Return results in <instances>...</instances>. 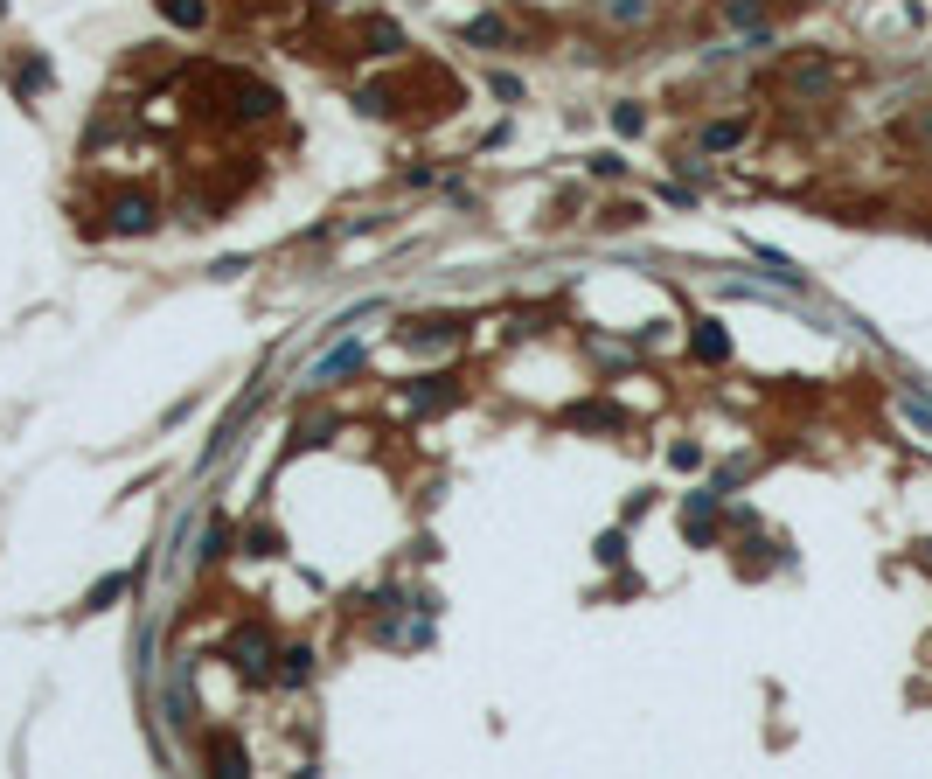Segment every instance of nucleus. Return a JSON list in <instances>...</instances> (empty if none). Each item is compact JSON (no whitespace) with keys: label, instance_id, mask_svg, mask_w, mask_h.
<instances>
[{"label":"nucleus","instance_id":"nucleus-1","mask_svg":"<svg viewBox=\"0 0 932 779\" xmlns=\"http://www.w3.org/2000/svg\"><path fill=\"white\" fill-rule=\"evenodd\" d=\"M223 654H230V668H237L244 682H265V668H272V633H265V626H237Z\"/></svg>","mask_w":932,"mask_h":779},{"label":"nucleus","instance_id":"nucleus-2","mask_svg":"<svg viewBox=\"0 0 932 779\" xmlns=\"http://www.w3.org/2000/svg\"><path fill=\"white\" fill-rule=\"evenodd\" d=\"M404 404H411L418 418H432V411H453V404H460V390H453L446 376H425L418 390H404Z\"/></svg>","mask_w":932,"mask_h":779},{"label":"nucleus","instance_id":"nucleus-3","mask_svg":"<svg viewBox=\"0 0 932 779\" xmlns=\"http://www.w3.org/2000/svg\"><path fill=\"white\" fill-rule=\"evenodd\" d=\"M689 348H696V362H731V334H724L717 320H696Z\"/></svg>","mask_w":932,"mask_h":779},{"label":"nucleus","instance_id":"nucleus-4","mask_svg":"<svg viewBox=\"0 0 932 779\" xmlns=\"http://www.w3.org/2000/svg\"><path fill=\"white\" fill-rule=\"evenodd\" d=\"M564 425H578V432H620V411L613 404H571Z\"/></svg>","mask_w":932,"mask_h":779},{"label":"nucleus","instance_id":"nucleus-5","mask_svg":"<svg viewBox=\"0 0 932 779\" xmlns=\"http://www.w3.org/2000/svg\"><path fill=\"white\" fill-rule=\"evenodd\" d=\"M147 223H154V202L147 195H119L112 202V230H147Z\"/></svg>","mask_w":932,"mask_h":779},{"label":"nucleus","instance_id":"nucleus-6","mask_svg":"<svg viewBox=\"0 0 932 779\" xmlns=\"http://www.w3.org/2000/svg\"><path fill=\"white\" fill-rule=\"evenodd\" d=\"M119 592H133V571H112V578H98V585H91V599H84L77 613H105Z\"/></svg>","mask_w":932,"mask_h":779},{"label":"nucleus","instance_id":"nucleus-7","mask_svg":"<svg viewBox=\"0 0 932 779\" xmlns=\"http://www.w3.org/2000/svg\"><path fill=\"white\" fill-rule=\"evenodd\" d=\"M160 14H167L174 28H202V0H160Z\"/></svg>","mask_w":932,"mask_h":779},{"label":"nucleus","instance_id":"nucleus-8","mask_svg":"<svg viewBox=\"0 0 932 779\" xmlns=\"http://www.w3.org/2000/svg\"><path fill=\"white\" fill-rule=\"evenodd\" d=\"M279 675H286V682H307V675H313V654H307V647H286V654H279Z\"/></svg>","mask_w":932,"mask_h":779},{"label":"nucleus","instance_id":"nucleus-9","mask_svg":"<svg viewBox=\"0 0 932 779\" xmlns=\"http://www.w3.org/2000/svg\"><path fill=\"white\" fill-rule=\"evenodd\" d=\"M466 42H508V21L480 14V21H466Z\"/></svg>","mask_w":932,"mask_h":779},{"label":"nucleus","instance_id":"nucleus-10","mask_svg":"<svg viewBox=\"0 0 932 779\" xmlns=\"http://www.w3.org/2000/svg\"><path fill=\"white\" fill-rule=\"evenodd\" d=\"M209 766H216V773H244V752H237L230 738H216V745H209Z\"/></svg>","mask_w":932,"mask_h":779},{"label":"nucleus","instance_id":"nucleus-11","mask_svg":"<svg viewBox=\"0 0 932 779\" xmlns=\"http://www.w3.org/2000/svg\"><path fill=\"white\" fill-rule=\"evenodd\" d=\"M640 126H647V112H640V105H613V133H626V140H633Z\"/></svg>","mask_w":932,"mask_h":779},{"label":"nucleus","instance_id":"nucleus-12","mask_svg":"<svg viewBox=\"0 0 932 779\" xmlns=\"http://www.w3.org/2000/svg\"><path fill=\"white\" fill-rule=\"evenodd\" d=\"M397 49V28L390 21H369V56H390Z\"/></svg>","mask_w":932,"mask_h":779},{"label":"nucleus","instance_id":"nucleus-13","mask_svg":"<svg viewBox=\"0 0 932 779\" xmlns=\"http://www.w3.org/2000/svg\"><path fill=\"white\" fill-rule=\"evenodd\" d=\"M341 369H362V348H341V355L320 362V376H341Z\"/></svg>","mask_w":932,"mask_h":779},{"label":"nucleus","instance_id":"nucleus-14","mask_svg":"<svg viewBox=\"0 0 932 779\" xmlns=\"http://www.w3.org/2000/svg\"><path fill=\"white\" fill-rule=\"evenodd\" d=\"M793 84H800V91H821V84H828V70H821V63H800V70H793Z\"/></svg>","mask_w":932,"mask_h":779},{"label":"nucleus","instance_id":"nucleus-15","mask_svg":"<svg viewBox=\"0 0 932 779\" xmlns=\"http://www.w3.org/2000/svg\"><path fill=\"white\" fill-rule=\"evenodd\" d=\"M668 467H682V473H689V467H703V453H696V446L682 439V446H668Z\"/></svg>","mask_w":932,"mask_h":779},{"label":"nucleus","instance_id":"nucleus-16","mask_svg":"<svg viewBox=\"0 0 932 779\" xmlns=\"http://www.w3.org/2000/svg\"><path fill=\"white\" fill-rule=\"evenodd\" d=\"M599 557H606V564H620V557H626V536H620V529H613V536H599Z\"/></svg>","mask_w":932,"mask_h":779},{"label":"nucleus","instance_id":"nucleus-17","mask_svg":"<svg viewBox=\"0 0 932 779\" xmlns=\"http://www.w3.org/2000/svg\"><path fill=\"white\" fill-rule=\"evenodd\" d=\"M905 418H912V425H926V439H932V411H926V404H905Z\"/></svg>","mask_w":932,"mask_h":779},{"label":"nucleus","instance_id":"nucleus-18","mask_svg":"<svg viewBox=\"0 0 932 779\" xmlns=\"http://www.w3.org/2000/svg\"><path fill=\"white\" fill-rule=\"evenodd\" d=\"M926 557H932V543H926Z\"/></svg>","mask_w":932,"mask_h":779},{"label":"nucleus","instance_id":"nucleus-19","mask_svg":"<svg viewBox=\"0 0 932 779\" xmlns=\"http://www.w3.org/2000/svg\"><path fill=\"white\" fill-rule=\"evenodd\" d=\"M926 230H932V223H926Z\"/></svg>","mask_w":932,"mask_h":779}]
</instances>
